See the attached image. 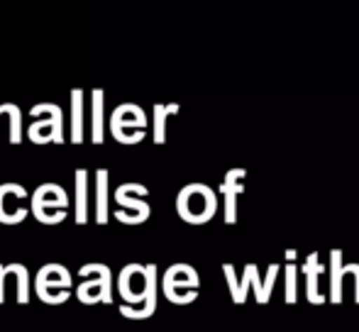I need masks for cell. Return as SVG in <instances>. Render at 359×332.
Listing matches in <instances>:
<instances>
[{"mask_svg":"<svg viewBox=\"0 0 359 332\" xmlns=\"http://www.w3.org/2000/svg\"><path fill=\"white\" fill-rule=\"evenodd\" d=\"M159 284V271L156 264H125L120 269V276L115 281L118 293L123 303L128 305H142L151 286Z\"/></svg>","mask_w":359,"mask_h":332,"instance_id":"7a4b0ae2","label":"cell"},{"mask_svg":"<svg viewBox=\"0 0 359 332\" xmlns=\"http://www.w3.org/2000/svg\"><path fill=\"white\" fill-rule=\"evenodd\" d=\"M83 90L81 88H74L72 90V123H69V139L74 144H81L83 142Z\"/></svg>","mask_w":359,"mask_h":332,"instance_id":"ac0fdd59","label":"cell"},{"mask_svg":"<svg viewBox=\"0 0 359 332\" xmlns=\"http://www.w3.org/2000/svg\"><path fill=\"white\" fill-rule=\"evenodd\" d=\"M29 115L34 123L27 127V137L34 144H64L67 134H64V113L57 103H37L32 105Z\"/></svg>","mask_w":359,"mask_h":332,"instance_id":"52a82bcc","label":"cell"},{"mask_svg":"<svg viewBox=\"0 0 359 332\" xmlns=\"http://www.w3.org/2000/svg\"><path fill=\"white\" fill-rule=\"evenodd\" d=\"M5 284H8V266L0 264V303H5Z\"/></svg>","mask_w":359,"mask_h":332,"instance_id":"d4e9b609","label":"cell"},{"mask_svg":"<svg viewBox=\"0 0 359 332\" xmlns=\"http://www.w3.org/2000/svg\"><path fill=\"white\" fill-rule=\"evenodd\" d=\"M0 115L10 118V144L22 142V110L15 103H3L0 105Z\"/></svg>","mask_w":359,"mask_h":332,"instance_id":"ffe728a7","label":"cell"},{"mask_svg":"<svg viewBox=\"0 0 359 332\" xmlns=\"http://www.w3.org/2000/svg\"><path fill=\"white\" fill-rule=\"evenodd\" d=\"M10 271L15 276V284H18V303L27 305L29 303V291H32V276L25 264H10Z\"/></svg>","mask_w":359,"mask_h":332,"instance_id":"d6986e66","label":"cell"},{"mask_svg":"<svg viewBox=\"0 0 359 332\" xmlns=\"http://www.w3.org/2000/svg\"><path fill=\"white\" fill-rule=\"evenodd\" d=\"M0 118H3V115H0Z\"/></svg>","mask_w":359,"mask_h":332,"instance_id":"4316f807","label":"cell"},{"mask_svg":"<svg viewBox=\"0 0 359 332\" xmlns=\"http://www.w3.org/2000/svg\"><path fill=\"white\" fill-rule=\"evenodd\" d=\"M217 200L215 193L203 184H191L181 188L179 198H176V210L179 215L191 225H203L215 215Z\"/></svg>","mask_w":359,"mask_h":332,"instance_id":"ba28073f","label":"cell"},{"mask_svg":"<svg viewBox=\"0 0 359 332\" xmlns=\"http://www.w3.org/2000/svg\"><path fill=\"white\" fill-rule=\"evenodd\" d=\"M201 279L191 264H171L161 276V293L174 305H189L198 298Z\"/></svg>","mask_w":359,"mask_h":332,"instance_id":"5b68a950","label":"cell"},{"mask_svg":"<svg viewBox=\"0 0 359 332\" xmlns=\"http://www.w3.org/2000/svg\"><path fill=\"white\" fill-rule=\"evenodd\" d=\"M355 276V300H357V305H359V264H350V266H347L345 264V276Z\"/></svg>","mask_w":359,"mask_h":332,"instance_id":"cb8c5ba5","label":"cell"},{"mask_svg":"<svg viewBox=\"0 0 359 332\" xmlns=\"http://www.w3.org/2000/svg\"><path fill=\"white\" fill-rule=\"evenodd\" d=\"M72 198L59 184H42L29 195V213L42 225H59L67 220Z\"/></svg>","mask_w":359,"mask_h":332,"instance_id":"3957f363","label":"cell"},{"mask_svg":"<svg viewBox=\"0 0 359 332\" xmlns=\"http://www.w3.org/2000/svg\"><path fill=\"white\" fill-rule=\"evenodd\" d=\"M110 134L118 139L120 144H137L147 134V115L140 105L123 103L113 110L110 115Z\"/></svg>","mask_w":359,"mask_h":332,"instance_id":"9c48e42d","label":"cell"},{"mask_svg":"<svg viewBox=\"0 0 359 332\" xmlns=\"http://www.w3.org/2000/svg\"><path fill=\"white\" fill-rule=\"evenodd\" d=\"M296 276H298V266L293 264V261H288L286 264V291H284V300L286 305H293L296 303Z\"/></svg>","mask_w":359,"mask_h":332,"instance_id":"7402d4cb","label":"cell"},{"mask_svg":"<svg viewBox=\"0 0 359 332\" xmlns=\"http://www.w3.org/2000/svg\"><path fill=\"white\" fill-rule=\"evenodd\" d=\"M32 281H34V293H37V298L47 305L67 303L74 289L72 271L64 264H54V261L52 264H44Z\"/></svg>","mask_w":359,"mask_h":332,"instance_id":"277c9868","label":"cell"},{"mask_svg":"<svg viewBox=\"0 0 359 332\" xmlns=\"http://www.w3.org/2000/svg\"><path fill=\"white\" fill-rule=\"evenodd\" d=\"M303 274H306V298L313 305H323L325 303V296L318 291V276L325 274V266L320 264V254L311 251L306 256V264H303Z\"/></svg>","mask_w":359,"mask_h":332,"instance_id":"7c38bea8","label":"cell"},{"mask_svg":"<svg viewBox=\"0 0 359 332\" xmlns=\"http://www.w3.org/2000/svg\"><path fill=\"white\" fill-rule=\"evenodd\" d=\"M345 261H342V251L332 249L330 251V303L340 305L342 303V284H345Z\"/></svg>","mask_w":359,"mask_h":332,"instance_id":"e0dca14e","label":"cell"},{"mask_svg":"<svg viewBox=\"0 0 359 332\" xmlns=\"http://www.w3.org/2000/svg\"><path fill=\"white\" fill-rule=\"evenodd\" d=\"M74 184H76V193H74V215L76 223L86 225L88 223V171L86 169H76L74 174Z\"/></svg>","mask_w":359,"mask_h":332,"instance_id":"9a60e30c","label":"cell"},{"mask_svg":"<svg viewBox=\"0 0 359 332\" xmlns=\"http://www.w3.org/2000/svg\"><path fill=\"white\" fill-rule=\"evenodd\" d=\"M222 274H225L227 289H230V296H232V303L240 305V279H237V274H235V266L222 264Z\"/></svg>","mask_w":359,"mask_h":332,"instance_id":"603a6c76","label":"cell"},{"mask_svg":"<svg viewBox=\"0 0 359 332\" xmlns=\"http://www.w3.org/2000/svg\"><path fill=\"white\" fill-rule=\"evenodd\" d=\"M105 139V93L90 90V142L103 144Z\"/></svg>","mask_w":359,"mask_h":332,"instance_id":"5bb4252c","label":"cell"},{"mask_svg":"<svg viewBox=\"0 0 359 332\" xmlns=\"http://www.w3.org/2000/svg\"><path fill=\"white\" fill-rule=\"evenodd\" d=\"M281 266L279 264H271L269 271H266V281H262V274H259V266L257 264H247L245 266V276L250 279V289L255 291V298L259 305H266L271 298V289L276 284V276H279Z\"/></svg>","mask_w":359,"mask_h":332,"instance_id":"8fae6325","label":"cell"},{"mask_svg":"<svg viewBox=\"0 0 359 332\" xmlns=\"http://www.w3.org/2000/svg\"><path fill=\"white\" fill-rule=\"evenodd\" d=\"M179 113V105H154V142L164 144L166 142V118Z\"/></svg>","mask_w":359,"mask_h":332,"instance_id":"44dd1931","label":"cell"},{"mask_svg":"<svg viewBox=\"0 0 359 332\" xmlns=\"http://www.w3.org/2000/svg\"><path fill=\"white\" fill-rule=\"evenodd\" d=\"M286 259H288V261L296 259V249H288V251H286Z\"/></svg>","mask_w":359,"mask_h":332,"instance_id":"484cf974","label":"cell"},{"mask_svg":"<svg viewBox=\"0 0 359 332\" xmlns=\"http://www.w3.org/2000/svg\"><path fill=\"white\" fill-rule=\"evenodd\" d=\"M110 220V174L108 169L95 171V223L105 225Z\"/></svg>","mask_w":359,"mask_h":332,"instance_id":"4fadbf2b","label":"cell"},{"mask_svg":"<svg viewBox=\"0 0 359 332\" xmlns=\"http://www.w3.org/2000/svg\"><path fill=\"white\" fill-rule=\"evenodd\" d=\"M29 198L27 188L20 184H0V223L18 225L29 215L25 200Z\"/></svg>","mask_w":359,"mask_h":332,"instance_id":"30bf717a","label":"cell"},{"mask_svg":"<svg viewBox=\"0 0 359 332\" xmlns=\"http://www.w3.org/2000/svg\"><path fill=\"white\" fill-rule=\"evenodd\" d=\"M147 186L142 184H135V181H130V184H123L115 188V213L113 218L118 220V223L123 225H142L149 220V203H147Z\"/></svg>","mask_w":359,"mask_h":332,"instance_id":"8992f818","label":"cell"},{"mask_svg":"<svg viewBox=\"0 0 359 332\" xmlns=\"http://www.w3.org/2000/svg\"><path fill=\"white\" fill-rule=\"evenodd\" d=\"M79 276L86 281H81L76 286V298L83 305H95L113 303V271L108 264H100V261H90L79 269Z\"/></svg>","mask_w":359,"mask_h":332,"instance_id":"6da1fadb","label":"cell"},{"mask_svg":"<svg viewBox=\"0 0 359 332\" xmlns=\"http://www.w3.org/2000/svg\"><path fill=\"white\" fill-rule=\"evenodd\" d=\"M245 171H230L225 176V184H222V193H225V223L232 225L237 220V208H235V198L237 193H242V184L237 179H242Z\"/></svg>","mask_w":359,"mask_h":332,"instance_id":"2e32d148","label":"cell"}]
</instances>
